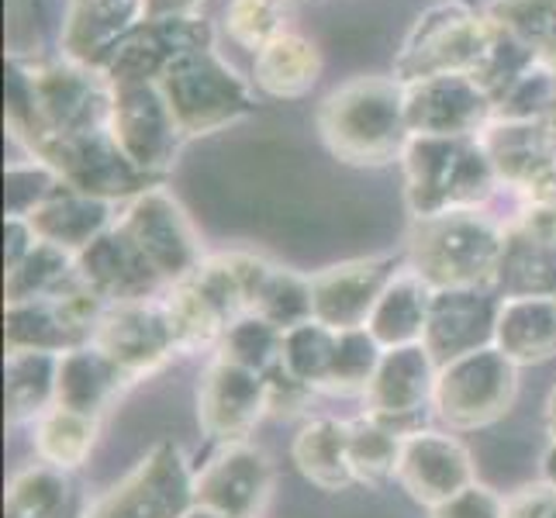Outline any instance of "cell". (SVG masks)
<instances>
[{
  "instance_id": "obj_16",
  "label": "cell",
  "mask_w": 556,
  "mask_h": 518,
  "mask_svg": "<svg viewBox=\"0 0 556 518\" xmlns=\"http://www.w3.org/2000/svg\"><path fill=\"white\" fill-rule=\"evenodd\" d=\"M4 342L8 353H55V356H63L73 345H84L66 325L55 298L8 304Z\"/></svg>"
},
{
  "instance_id": "obj_6",
  "label": "cell",
  "mask_w": 556,
  "mask_h": 518,
  "mask_svg": "<svg viewBox=\"0 0 556 518\" xmlns=\"http://www.w3.org/2000/svg\"><path fill=\"white\" fill-rule=\"evenodd\" d=\"M439 363L426 345H397L383 350L380 367L367 388V415L388 421L397 429V421L418 415L426 405H432ZM401 432V429H397Z\"/></svg>"
},
{
  "instance_id": "obj_21",
  "label": "cell",
  "mask_w": 556,
  "mask_h": 518,
  "mask_svg": "<svg viewBox=\"0 0 556 518\" xmlns=\"http://www.w3.org/2000/svg\"><path fill=\"white\" fill-rule=\"evenodd\" d=\"M70 497L66 470L35 464L22 470L8 488V518H63Z\"/></svg>"
},
{
  "instance_id": "obj_1",
  "label": "cell",
  "mask_w": 556,
  "mask_h": 518,
  "mask_svg": "<svg viewBox=\"0 0 556 518\" xmlns=\"http://www.w3.org/2000/svg\"><path fill=\"white\" fill-rule=\"evenodd\" d=\"M515 394L519 367L491 342L439 367L432 408L450 429H484L511 408Z\"/></svg>"
},
{
  "instance_id": "obj_31",
  "label": "cell",
  "mask_w": 556,
  "mask_h": 518,
  "mask_svg": "<svg viewBox=\"0 0 556 518\" xmlns=\"http://www.w3.org/2000/svg\"><path fill=\"white\" fill-rule=\"evenodd\" d=\"M553 298H556V291H553Z\"/></svg>"
},
{
  "instance_id": "obj_5",
  "label": "cell",
  "mask_w": 556,
  "mask_h": 518,
  "mask_svg": "<svg viewBox=\"0 0 556 518\" xmlns=\"http://www.w3.org/2000/svg\"><path fill=\"white\" fill-rule=\"evenodd\" d=\"M397 484L418 505L439 508L459 491L473 484V459L459 439L432 429H412L401 439L397 456Z\"/></svg>"
},
{
  "instance_id": "obj_9",
  "label": "cell",
  "mask_w": 556,
  "mask_h": 518,
  "mask_svg": "<svg viewBox=\"0 0 556 518\" xmlns=\"http://www.w3.org/2000/svg\"><path fill=\"white\" fill-rule=\"evenodd\" d=\"M394 280L388 263H346L312 280V318L329 325L332 332L367 329L374 304L383 287Z\"/></svg>"
},
{
  "instance_id": "obj_26",
  "label": "cell",
  "mask_w": 556,
  "mask_h": 518,
  "mask_svg": "<svg viewBox=\"0 0 556 518\" xmlns=\"http://www.w3.org/2000/svg\"><path fill=\"white\" fill-rule=\"evenodd\" d=\"M432 518H505V497H497L484 484H470L467 491H459L450 502L432 508Z\"/></svg>"
},
{
  "instance_id": "obj_3",
  "label": "cell",
  "mask_w": 556,
  "mask_h": 518,
  "mask_svg": "<svg viewBox=\"0 0 556 518\" xmlns=\"http://www.w3.org/2000/svg\"><path fill=\"white\" fill-rule=\"evenodd\" d=\"M266 412H270V388L263 374L225 356L207 363L198 388V418L215 443H245Z\"/></svg>"
},
{
  "instance_id": "obj_13",
  "label": "cell",
  "mask_w": 556,
  "mask_h": 518,
  "mask_svg": "<svg viewBox=\"0 0 556 518\" xmlns=\"http://www.w3.org/2000/svg\"><path fill=\"white\" fill-rule=\"evenodd\" d=\"M84 283L101 301L111 304H136L156 291V270L136 249V242H108L84 256Z\"/></svg>"
},
{
  "instance_id": "obj_14",
  "label": "cell",
  "mask_w": 556,
  "mask_h": 518,
  "mask_svg": "<svg viewBox=\"0 0 556 518\" xmlns=\"http://www.w3.org/2000/svg\"><path fill=\"white\" fill-rule=\"evenodd\" d=\"M294 464L321 491H346L356 484L350 459V421L315 418L294 439Z\"/></svg>"
},
{
  "instance_id": "obj_8",
  "label": "cell",
  "mask_w": 556,
  "mask_h": 518,
  "mask_svg": "<svg viewBox=\"0 0 556 518\" xmlns=\"http://www.w3.org/2000/svg\"><path fill=\"white\" fill-rule=\"evenodd\" d=\"M497 266V242L488 228L473 222H456L443 228L432 242L418 245V277L432 291L484 283Z\"/></svg>"
},
{
  "instance_id": "obj_12",
  "label": "cell",
  "mask_w": 556,
  "mask_h": 518,
  "mask_svg": "<svg viewBox=\"0 0 556 518\" xmlns=\"http://www.w3.org/2000/svg\"><path fill=\"white\" fill-rule=\"evenodd\" d=\"M122 383H128V380L98 350V345L93 342L73 345V350H66L60 356V374H55V405L98 418L108 401L118 394Z\"/></svg>"
},
{
  "instance_id": "obj_25",
  "label": "cell",
  "mask_w": 556,
  "mask_h": 518,
  "mask_svg": "<svg viewBox=\"0 0 556 518\" xmlns=\"http://www.w3.org/2000/svg\"><path fill=\"white\" fill-rule=\"evenodd\" d=\"M63 270H66V260L60 253H52V249H38V253L25 256L8 277V304L52 298Z\"/></svg>"
},
{
  "instance_id": "obj_27",
  "label": "cell",
  "mask_w": 556,
  "mask_h": 518,
  "mask_svg": "<svg viewBox=\"0 0 556 518\" xmlns=\"http://www.w3.org/2000/svg\"><path fill=\"white\" fill-rule=\"evenodd\" d=\"M505 518H556V488L529 484L505 502Z\"/></svg>"
},
{
  "instance_id": "obj_29",
  "label": "cell",
  "mask_w": 556,
  "mask_h": 518,
  "mask_svg": "<svg viewBox=\"0 0 556 518\" xmlns=\"http://www.w3.org/2000/svg\"><path fill=\"white\" fill-rule=\"evenodd\" d=\"M546 432H549V443H556V388L549 391V401H546Z\"/></svg>"
},
{
  "instance_id": "obj_2",
  "label": "cell",
  "mask_w": 556,
  "mask_h": 518,
  "mask_svg": "<svg viewBox=\"0 0 556 518\" xmlns=\"http://www.w3.org/2000/svg\"><path fill=\"white\" fill-rule=\"evenodd\" d=\"M90 342L122 370L128 383L160 370L169 356L180 353L166 308L149 301L114 304V308H108Z\"/></svg>"
},
{
  "instance_id": "obj_22",
  "label": "cell",
  "mask_w": 556,
  "mask_h": 518,
  "mask_svg": "<svg viewBox=\"0 0 556 518\" xmlns=\"http://www.w3.org/2000/svg\"><path fill=\"white\" fill-rule=\"evenodd\" d=\"M380 342L367 329H350L339 332L336 339V356L329 377H325V388L329 394H367L370 380L380 367Z\"/></svg>"
},
{
  "instance_id": "obj_23",
  "label": "cell",
  "mask_w": 556,
  "mask_h": 518,
  "mask_svg": "<svg viewBox=\"0 0 556 518\" xmlns=\"http://www.w3.org/2000/svg\"><path fill=\"white\" fill-rule=\"evenodd\" d=\"M249 315L266 318L270 325H277L280 332L312 321V283L287 277L280 270H263L260 287L253 294V312Z\"/></svg>"
},
{
  "instance_id": "obj_18",
  "label": "cell",
  "mask_w": 556,
  "mask_h": 518,
  "mask_svg": "<svg viewBox=\"0 0 556 518\" xmlns=\"http://www.w3.org/2000/svg\"><path fill=\"white\" fill-rule=\"evenodd\" d=\"M98 443V418L80 415L52 405L35 429V453L42 464L60 467V470H76L87 464V456Z\"/></svg>"
},
{
  "instance_id": "obj_7",
  "label": "cell",
  "mask_w": 556,
  "mask_h": 518,
  "mask_svg": "<svg viewBox=\"0 0 556 518\" xmlns=\"http://www.w3.org/2000/svg\"><path fill=\"white\" fill-rule=\"evenodd\" d=\"M502 301H491L477 287H450V291L432 294V312L426 325V339L421 345L443 363L481 350L494 342V321Z\"/></svg>"
},
{
  "instance_id": "obj_30",
  "label": "cell",
  "mask_w": 556,
  "mask_h": 518,
  "mask_svg": "<svg viewBox=\"0 0 556 518\" xmlns=\"http://www.w3.org/2000/svg\"><path fill=\"white\" fill-rule=\"evenodd\" d=\"M187 518H222V515H215V511H207V508H194Z\"/></svg>"
},
{
  "instance_id": "obj_19",
  "label": "cell",
  "mask_w": 556,
  "mask_h": 518,
  "mask_svg": "<svg viewBox=\"0 0 556 518\" xmlns=\"http://www.w3.org/2000/svg\"><path fill=\"white\" fill-rule=\"evenodd\" d=\"M336 339H339V332H332L329 325H321L315 318L304 325H294V329L283 332L280 367L298 383H304V388L321 391L325 377H329V367H332V356H336Z\"/></svg>"
},
{
  "instance_id": "obj_11",
  "label": "cell",
  "mask_w": 556,
  "mask_h": 518,
  "mask_svg": "<svg viewBox=\"0 0 556 518\" xmlns=\"http://www.w3.org/2000/svg\"><path fill=\"white\" fill-rule=\"evenodd\" d=\"M432 294L435 291L418 274H397L388 287H383V294L374 304L370 321H367V332L380 342V350L418 345L426 339Z\"/></svg>"
},
{
  "instance_id": "obj_17",
  "label": "cell",
  "mask_w": 556,
  "mask_h": 518,
  "mask_svg": "<svg viewBox=\"0 0 556 518\" xmlns=\"http://www.w3.org/2000/svg\"><path fill=\"white\" fill-rule=\"evenodd\" d=\"M55 374H60V356L55 353H8V418H42L55 405Z\"/></svg>"
},
{
  "instance_id": "obj_24",
  "label": "cell",
  "mask_w": 556,
  "mask_h": 518,
  "mask_svg": "<svg viewBox=\"0 0 556 518\" xmlns=\"http://www.w3.org/2000/svg\"><path fill=\"white\" fill-rule=\"evenodd\" d=\"M280 342H283V332L277 325H270L260 315H242L228 325L225 339L218 342V356L256 374H266L280 363Z\"/></svg>"
},
{
  "instance_id": "obj_20",
  "label": "cell",
  "mask_w": 556,
  "mask_h": 518,
  "mask_svg": "<svg viewBox=\"0 0 556 518\" xmlns=\"http://www.w3.org/2000/svg\"><path fill=\"white\" fill-rule=\"evenodd\" d=\"M401 439H405V432L391 429L388 421L374 415L350 421V459L356 484H380L397 473Z\"/></svg>"
},
{
  "instance_id": "obj_4",
  "label": "cell",
  "mask_w": 556,
  "mask_h": 518,
  "mask_svg": "<svg viewBox=\"0 0 556 518\" xmlns=\"http://www.w3.org/2000/svg\"><path fill=\"white\" fill-rule=\"evenodd\" d=\"M274 470L263 450L225 443L194 473V502L222 518H256L270 497Z\"/></svg>"
},
{
  "instance_id": "obj_10",
  "label": "cell",
  "mask_w": 556,
  "mask_h": 518,
  "mask_svg": "<svg viewBox=\"0 0 556 518\" xmlns=\"http://www.w3.org/2000/svg\"><path fill=\"white\" fill-rule=\"evenodd\" d=\"M494 345L515 367L556 356V298L553 294L505 298L494 321Z\"/></svg>"
},
{
  "instance_id": "obj_28",
  "label": "cell",
  "mask_w": 556,
  "mask_h": 518,
  "mask_svg": "<svg viewBox=\"0 0 556 518\" xmlns=\"http://www.w3.org/2000/svg\"><path fill=\"white\" fill-rule=\"evenodd\" d=\"M543 484L556 488V443H549V450L543 453Z\"/></svg>"
},
{
  "instance_id": "obj_15",
  "label": "cell",
  "mask_w": 556,
  "mask_h": 518,
  "mask_svg": "<svg viewBox=\"0 0 556 518\" xmlns=\"http://www.w3.org/2000/svg\"><path fill=\"white\" fill-rule=\"evenodd\" d=\"M128 239L136 242V249L160 277L187 280L194 274V245L180 232V225L169 207L142 204L128 225Z\"/></svg>"
}]
</instances>
